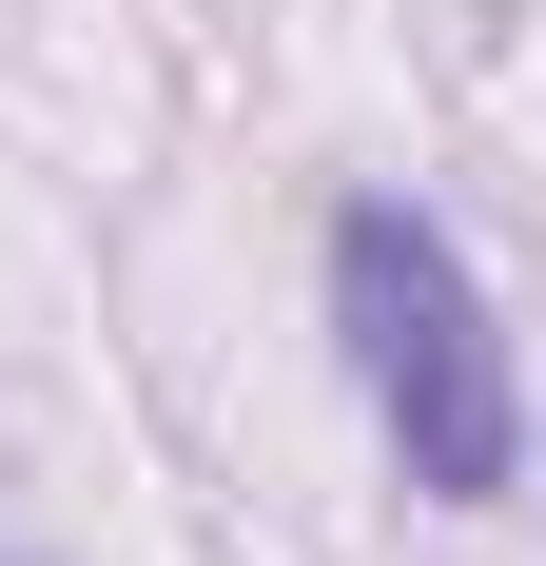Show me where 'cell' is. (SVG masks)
<instances>
[{
	"instance_id": "1",
	"label": "cell",
	"mask_w": 546,
	"mask_h": 566,
	"mask_svg": "<svg viewBox=\"0 0 546 566\" xmlns=\"http://www.w3.org/2000/svg\"><path fill=\"white\" fill-rule=\"evenodd\" d=\"M332 352H351V391H371L390 469L430 509H507L527 489V371H507L449 216H410V196H351L332 216Z\"/></svg>"
},
{
	"instance_id": "2",
	"label": "cell",
	"mask_w": 546,
	"mask_h": 566,
	"mask_svg": "<svg viewBox=\"0 0 546 566\" xmlns=\"http://www.w3.org/2000/svg\"><path fill=\"white\" fill-rule=\"evenodd\" d=\"M0 566H40V547H0Z\"/></svg>"
}]
</instances>
